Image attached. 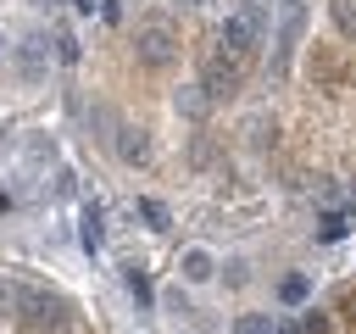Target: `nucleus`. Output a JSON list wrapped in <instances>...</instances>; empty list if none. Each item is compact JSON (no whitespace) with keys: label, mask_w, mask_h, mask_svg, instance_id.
Wrapping results in <instances>:
<instances>
[{"label":"nucleus","mask_w":356,"mask_h":334,"mask_svg":"<svg viewBox=\"0 0 356 334\" xmlns=\"http://www.w3.org/2000/svg\"><path fill=\"white\" fill-rule=\"evenodd\" d=\"M306 295V278H284V301H300Z\"/></svg>","instance_id":"16"},{"label":"nucleus","mask_w":356,"mask_h":334,"mask_svg":"<svg viewBox=\"0 0 356 334\" xmlns=\"http://www.w3.org/2000/svg\"><path fill=\"white\" fill-rule=\"evenodd\" d=\"M17 306H22L28 328H50V334H61V328H67V301H61V295H50V289L22 284V289H17Z\"/></svg>","instance_id":"3"},{"label":"nucleus","mask_w":356,"mask_h":334,"mask_svg":"<svg viewBox=\"0 0 356 334\" xmlns=\"http://www.w3.org/2000/svg\"><path fill=\"white\" fill-rule=\"evenodd\" d=\"M117 156H122V161H150V139H145V128L122 122V128H117Z\"/></svg>","instance_id":"6"},{"label":"nucleus","mask_w":356,"mask_h":334,"mask_svg":"<svg viewBox=\"0 0 356 334\" xmlns=\"http://www.w3.org/2000/svg\"><path fill=\"white\" fill-rule=\"evenodd\" d=\"M83 245H100V206H83Z\"/></svg>","instance_id":"12"},{"label":"nucleus","mask_w":356,"mask_h":334,"mask_svg":"<svg viewBox=\"0 0 356 334\" xmlns=\"http://www.w3.org/2000/svg\"><path fill=\"white\" fill-rule=\"evenodd\" d=\"M339 312H345V323L356 328V289H345V301H339Z\"/></svg>","instance_id":"17"},{"label":"nucleus","mask_w":356,"mask_h":334,"mask_svg":"<svg viewBox=\"0 0 356 334\" xmlns=\"http://www.w3.org/2000/svg\"><path fill=\"white\" fill-rule=\"evenodd\" d=\"M312 78H317L323 89H345V84L356 78V61L339 56L334 45H312Z\"/></svg>","instance_id":"5"},{"label":"nucleus","mask_w":356,"mask_h":334,"mask_svg":"<svg viewBox=\"0 0 356 334\" xmlns=\"http://www.w3.org/2000/svg\"><path fill=\"white\" fill-rule=\"evenodd\" d=\"M239 78H245V61L228 56V50H211V56L200 61V89H206L211 100H228V95L239 89Z\"/></svg>","instance_id":"4"},{"label":"nucleus","mask_w":356,"mask_h":334,"mask_svg":"<svg viewBox=\"0 0 356 334\" xmlns=\"http://www.w3.org/2000/svg\"><path fill=\"white\" fill-rule=\"evenodd\" d=\"M139 217H145L150 228H167V206H161V200H139Z\"/></svg>","instance_id":"13"},{"label":"nucleus","mask_w":356,"mask_h":334,"mask_svg":"<svg viewBox=\"0 0 356 334\" xmlns=\"http://www.w3.org/2000/svg\"><path fill=\"white\" fill-rule=\"evenodd\" d=\"M128 289H134V301H139V306H150V278H145L139 267H128Z\"/></svg>","instance_id":"14"},{"label":"nucleus","mask_w":356,"mask_h":334,"mask_svg":"<svg viewBox=\"0 0 356 334\" xmlns=\"http://www.w3.org/2000/svg\"><path fill=\"white\" fill-rule=\"evenodd\" d=\"M295 334H334V317L312 306V312H300V323H295Z\"/></svg>","instance_id":"9"},{"label":"nucleus","mask_w":356,"mask_h":334,"mask_svg":"<svg viewBox=\"0 0 356 334\" xmlns=\"http://www.w3.org/2000/svg\"><path fill=\"white\" fill-rule=\"evenodd\" d=\"M234 334H278V328H273V317H261V312H245V317L234 323Z\"/></svg>","instance_id":"11"},{"label":"nucleus","mask_w":356,"mask_h":334,"mask_svg":"<svg viewBox=\"0 0 356 334\" xmlns=\"http://www.w3.org/2000/svg\"><path fill=\"white\" fill-rule=\"evenodd\" d=\"M178 111H184V117H206V111H211V95H206L200 84H189V89H178Z\"/></svg>","instance_id":"8"},{"label":"nucleus","mask_w":356,"mask_h":334,"mask_svg":"<svg viewBox=\"0 0 356 334\" xmlns=\"http://www.w3.org/2000/svg\"><path fill=\"white\" fill-rule=\"evenodd\" d=\"M328 22L339 28V39H356V0H328Z\"/></svg>","instance_id":"7"},{"label":"nucleus","mask_w":356,"mask_h":334,"mask_svg":"<svg viewBox=\"0 0 356 334\" xmlns=\"http://www.w3.org/2000/svg\"><path fill=\"white\" fill-rule=\"evenodd\" d=\"M345 228H350V217H345V212H328V217H323V239H339Z\"/></svg>","instance_id":"15"},{"label":"nucleus","mask_w":356,"mask_h":334,"mask_svg":"<svg viewBox=\"0 0 356 334\" xmlns=\"http://www.w3.org/2000/svg\"><path fill=\"white\" fill-rule=\"evenodd\" d=\"M195 6H200V0H195Z\"/></svg>","instance_id":"21"},{"label":"nucleus","mask_w":356,"mask_h":334,"mask_svg":"<svg viewBox=\"0 0 356 334\" xmlns=\"http://www.w3.org/2000/svg\"><path fill=\"white\" fill-rule=\"evenodd\" d=\"M11 301H17V289H11V284H6V278H0V312H6V306H11Z\"/></svg>","instance_id":"18"},{"label":"nucleus","mask_w":356,"mask_h":334,"mask_svg":"<svg viewBox=\"0 0 356 334\" xmlns=\"http://www.w3.org/2000/svg\"><path fill=\"white\" fill-rule=\"evenodd\" d=\"M134 56L145 61V67H172L178 61V28H172V17H145L139 22V33H134Z\"/></svg>","instance_id":"1"},{"label":"nucleus","mask_w":356,"mask_h":334,"mask_svg":"<svg viewBox=\"0 0 356 334\" xmlns=\"http://www.w3.org/2000/svg\"><path fill=\"white\" fill-rule=\"evenodd\" d=\"M78 6H83V11H95V0H78Z\"/></svg>","instance_id":"19"},{"label":"nucleus","mask_w":356,"mask_h":334,"mask_svg":"<svg viewBox=\"0 0 356 334\" xmlns=\"http://www.w3.org/2000/svg\"><path fill=\"white\" fill-rule=\"evenodd\" d=\"M184 278H195V284L211 278V256L206 250H184Z\"/></svg>","instance_id":"10"},{"label":"nucleus","mask_w":356,"mask_h":334,"mask_svg":"<svg viewBox=\"0 0 356 334\" xmlns=\"http://www.w3.org/2000/svg\"><path fill=\"white\" fill-rule=\"evenodd\" d=\"M0 45H6V39H0Z\"/></svg>","instance_id":"20"},{"label":"nucleus","mask_w":356,"mask_h":334,"mask_svg":"<svg viewBox=\"0 0 356 334\" xmlns=\"http://www.w3.org/2000/svg\"><path fill=\"white\" fill-rule=\"evenodd\" d=\"M256 39H261V6H239V11H228L222 33H217V50L250 61V56H256Z\"/></svg>","instance_id":"2"}]
</instances>
